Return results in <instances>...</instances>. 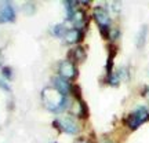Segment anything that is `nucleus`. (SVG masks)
I'll use <instances>...</instances> for the list:
<instances>
[{
  "instance_id": "obj_1",
  "label": "nucleus",
  "mask_w": 149,
  "mask_h": 143,
  "mask_svg": "<svg viewBox=\"0 0 149 143\" xmlns=\"http://www.w3.org/2000/svg\"><path fill=\"white\" fill-rule=\"evenodd\" d=\"M42 99L44 106L53 113H62L69 107V98L59 94L53 87H46L42 91Z\"/></svg>"
},
{
  "instance_id": "obj_2",
  "label": "nucleus",
  "mask_w": 149,
  "mask_h": 143,
  "mask_svg": "<svg viewBox=\"0 0 149 143\" xmlns=\"http://www.w3.org/2000/svg\"><path fill=\"white\" fill-rule=\"evenodd\" d=\"M93 17H94V21L98 25V29L101 32V36L104 39L109 40V33H111V15H109V11L102 7V6H97L93 10Z\"/></svg>"
},
{
  "instance_id": "obj_3",
  "label": "nucleus",
  "mask_w": 149,
  "mask_h": 143,
  "mask_svg": "<svg viewBox=\"0 0 149 143\" xmlns=\"http://www.w3.org/2000/svg\"><path fill=\"white\" fill-rule=\"evenodd\" d=\"M146 121H149V109L146 106H139L126 117L124 124L128 127V129L135 131Z\"/></svg>"
},
{
  "instance_id": "obj_4",
  "label": "nucleus",
  "mask_w": 149,
  "mask_h": 143,
  "mask_svg": "<svg viewBox=\"0 0 149 143\" xmlns=\"http://www.w3.org/2000/svg\"><path fill=\"white\" fill-rule=\"evenodd\" d=\"M58 76L62 77V79H65V80H68V81L77 79V76H79L77 66L74 64H72L70 61L65 59V61H62L58 66Z\"/></svg>"
},
{
  "instance_id": "obj_5",
  "label": "nucleus",
  "mask_w": 149,
  "mask_h": 143,
  "mask_svg": "<svg viewBox=\"0 0 149 143\" xmlns=\"http://www.w3.org/2000/svg\"><path fill=\"white\" fill-rule=\"evenodd\" d=\"M58 121L61 132H65L68 135H77L80 132V125L73 116H65L62 118H58Z\"/></svg>"
},
{
  "instance_id": "obj_6",
  "label": "nucleus",
  "mask_w": 149,
  "mask_h": 143,
  "mask_svg": "<svg viewBox=\"0 0 149 143\" xmlns=\"http://www.w3.org/2000/svg\"><path fill=\"white\" fill-rule=\"evenodd\" d=\"M86 58H87V53H86V48L83 46H76L73 47L72 50H69L68 53V61H70L72 64L77 65V64H81L84 62Z\"/></svg>"
},
{
  "instance_id": "obj_7",
  "label": "nucleus",
  "mask_w": 149,
  "mask_h": 143,
  "mask_svg": "<svg viewBox=\"0 0 149 143\" xmlns=\"http://www.w3.org/2000/svg\"><path fill=\"white\" fill-rule=\"evenodd\" d=\"M0 18L3 22L15 21V10L10 1H0Z\"/></svg>"
},
{
  "instance_id": "obj_8",
  "label": "nucleus",
  "mask_w": 149,
  "mask_h": 143,
  "mask_svg": "<svg viewBox=\"0 0 149 143\" xmlns=\"http://www.w3.org/2000/svg\"><path fill=\"white\" fill-rule=\"evenodd\" d=\"M84 37V29H76V28H70L64 36L65 44H79L83 41Z\"/></svg>"
},
{
  "instance_id": "obj_9",
  "label": "nucleus",
  "mask_w": 149,
  "mask_h": 143,
  "mask_svg": "<svg viewBox=\"0 0 149 143\" xmlns=\"http://www.w3.org/2000/svg\"><path fill=\"white\" fill-rule=\"evenodd\" d=\"M69 22L73 23V28H76V29H84V26L88 23V18H87L86 10L77 8V10L73 12V15H72Z\"/></svg>"
},
{
  "instance_id": "obj_10",
  "label": "nucleus",
  "mask_w": 149,
  "mask_h": 143,
  "mask_svg": "<svg viewBox=\"0 0 149 143\" xmlns=\"http://www.w3.org/2000/svg\"><path fill=\"white\" fill-rule=\"evenodd\" d=\"M70 87H72V84H70L69 81L62 79V77H59V76H55L53 79V88L57 90L62 95L68 96V94H70Z\"/></svg>"
},
{
  "instance_id": "obj_11",
  "label": "nucleus",
  "mask_w": 149,
  "mask_h": 143,
  "mask_svg": "<svg viewBox=\"0 0 149 143\" xmlns=\"http://www.w3.org/2000/svg\"><path fill=\"white\" fill-rule=\"evenodd\" d=\"M68 30H69V29L66 26V23H65V22H61V23H57L55 26H53L51 35H53L54 37H58V39H64V36L66 35Z\"/></svg>"
},
{
  "instance_id": "obj_12",
  "label": "nucleus",
  "mask_w": 149,
  "mask_h": 143,
  "mask_svg": "<svg viewBox=\"0 0 149 143\" xmlns=\"http://www.w3.org/2000/svg\"><path fill=\"white\" fill-rule=\"evenodd\" d=\"M146 37H148V26L146 25H142L141 29H139L138 35H137V48H144L145 43H146Z\"/></svg>"
},
{
  "instance_id": "obj_13",
  "label": "nucleus",
  "mask_w": 149,
  "mask_h": 143,
  "mask_svg": "<svg viewBox=\"0 0 149 143\" xmlns=\"http://www.w3.org/2000/svg\"><path fill=\"white\" fill-rule=\"evenodd\" d=\"M76 116L81 118V120H87L90 117V110H88V105L84 101L77 102V113Z\"/></svg>"
},
{
  "instance_id": "obj_14",
  "label": "nucleus",
  "mask_w": 149,
  "mask_h": 143,
  "mask_svg": "<svg viewBox=\"0 0 149 143\" xmlns=\"http://www.w3.org/2000/svg\"><path fill=\"white\" fill-rule=\"evenodd\" d=\"M64 6H65V11H66V19L68 21H70V18H72V15H73V12L77 8V6H80V1H73V0H66V1H64Z\"/></svg>"
},
{
  "instance_id": "obj_15",
  "label": "nucleus",
  "mask_w": 149,
  "mask_h": 143,
  "mask_svg": "<svg viewBox=\"0 0 149 143\" xmlns=\"http://www.w3.org/2000/svg\"><path fill=\"white\" fill-rule=\"evenodd\" d=\"M70 94L74 98L76 102H81L83 101V91H81V87L79 84H72L70 87Z\"/></svg>"
},
{
  "instance_id": "obj_16",
  "label": "nucleus",
  "mask_w": 149,
  "mask_h": 143,
  "mask_svg": "<svg viewBox=\"0 0 149 143\" xmlns=\"http://www.w3.org/2000/svg\"><path fill=\"white\" fill-rule=\"evenodd\" d=\"M107 83L109 85H112V87H119L120 79H119L117 73H112V74H109V76H107Z\"/></svg>"
},
{
  "instance_id": "obj_17",
  "label": "nucleus",
  "mask_w": 149,
  "mask_h": 143,
  "mask_svg": "<svg viewBox=\"0 0 149 143\" xmlns=\"http://www.w3.org/2000/svg\"><path fill=\"white\" fill-rule=\"evenodd\" d=\"M107 51H108V57L115 58V57H116V54H117V51H119L116 43H108L107 44Z\"/></svg>"
},
{
  "instance_id": "obj_18",
  "label": "nucleus",
  "mask_w": 149,
  "mask_h": 143,
  "mask_svg": "<svg viewBox=\"0 0 149 143\" xmlns=\"http://www.w3.org/2000/svg\"><path fill=\"white\" fill-rule=\"evenodd\" d=\"M24 11H25V14H28V15H33L35 11H36V6H35V3H32V1L25 3V4H24Z\"/></svg>"
},
{
  "instance_id": "obj_19",
  "label": "nucleus",
  "mask_w": 149,
  "mask_h": 143,
  "mask_svg": "<svg viewBox=\"0 0 149 143\" xmlns=\"http://www.w3.org/2000/svg\"><path fill=\"white\" fill-rule=\"evenodd\" d=\"M1 76L6 80H13V69L10 66H3L1 68Z\"/></svg>"
},
{
  "instance_id": "obj_20",
  "label": "nucleus",
  "mask_w": 149,
  "mask_h": 143,
  "mask_svg": "<svg viewBox=\"0 0 149 143\" xmlns=\"http://www.w3.org/2000/svg\"><path fill=\"white\" fill-rule=\"evenodd\" d=\"M113 66H115V58L108 57L107 59V65H105V70H107V76L113 73Z\"/></svg>"
},
{
  "instance_id": "obj_21",
  "label": "nucleus",
  "mask_w": 149,
  "mask_h": 143,
  "mask_svg": "<svg viewBox=\"0 0 149 143\" xmlns=\"http://www.w3.org/2000/svg\"><path fill=\"white\" fill-rule=\"evenodd\" d=\"M116 73H117V76H119L120 81H122V80H128L130 79V72H128L127 68H120Z\"/></svg>"
},
{
  "instance_id": "obj_22",
  "label": "nucleus",
  "mask_w": 149,
  "mask_h": 143,
  "mask_svg": "<svg viewBox=\"0 0 149 143\" xmlns=\"http://www.w3.org/2000/svg\"><path fill=\"white\" fill-rule=\"evenodd\" d=\"M119 37H120V29H111V33H109V43H115L116 40H119Z\"/></svg>"
},
{
  "instance_id": "obj_23",
  "label": "nucleus",
  "mask_w": 149,
  "mask_h": 143,
  "mask_svg": "<svg viewBox=\"0 0 149 143\" xmlns=\"http://www.w3.org/2000/svg\"><path fill=\"white\" fill-rule=\"evenodd\" d=\"M0 88H1V90H4V91H7V92H10V91H11L10 85L7 84L4 80H1V79H0Z\"/></svg>"
},
{
  "instance_id": "obj_24",
  "label": "nucleus",
  "mask_w": 149,
  "mask_h": 143,
  "mask_svg": "<svg viewBox=\"0 0 149 143\" xmlns=\"http://www.w3.org/2000/svg\"><path fill=\"white\" fill-rule=\"evenodd\" d=\"M142 96H144V98H148V99H149V87H148V85H146L144 90H142Z\"/></svg>"
},
{
  "instance_id": "obj_25",
  "label": "nucleus",
  "mask_w": 149,
  "mask_h": 143,
  "mask_svg": "<svg viewBox=\"0 0 149 143\" xmlns=\"http://www.w3.org/2000/svg\"><path fill=\"white\" fill-rule=\"evenodd\" d=\"M101 143H115V142H112L111 139H104V140H102Z\"/></svg>"
},
{
  "instance_id": "obj_26",
  "label": "nucleus",
  "mask_w": 149,
  "mask_h": 143,
  "mask_svg": "<svg viewBox=\"0 0 149 143\" xmlns=\"http://www.w3.org/2000/svg\"><path fill=\"white\" fill-rule=\"evenodd\" d=\"M76 143H90V142H87V140H80V142H76Z\"/></svg>"
},
{
  "instance_id": "obj_27",
  "label": "nucleus",
  "mask_w": 149,
  "mask_h": 143,
  "mask_svg": "<svg viewBox=\"0 0 149 143\" xmlns=\"http://www.w3.org/2000/svg\"><path fill=\"white\" fill-rule=\"evenodd\" d=\"M54 143H57V142H54Z\"/></svg>"
}]
</instances>
